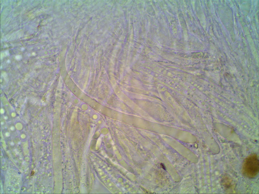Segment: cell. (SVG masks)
<instances>
[{
  "label": "cell",
  "instance_id": "6da1fadb",
  "mask_svg": "<svg viewBox=\"0 0 259 194\" xmlns=\"http://www.w3.org/2000/svg\"><path fill=\"white\" fill-rule=\"evenodd\" d=\"M259 170V161L256 154L249 155L245 159L242 166V172L244 176L253 178L258 175Z\"/></svg>",
  "mask_w": 259,
  "mask_h": 194
},
{
  "label": "cell",
  "instance_id": "7a4b0ae2",
  "mask_svg": "<svg viewBox=\"0 0 259 194\" xmlns=\"http://www.w3.org/2000/svg\"><path fill=\"white\" fill-rule=\"evenodd\" d=\"M21 57L20 55H18V56H17L16 57V59H21Z\"/></svg>",
  "mask_w": 259,
  "mask_h": 194
}]
</instances>
